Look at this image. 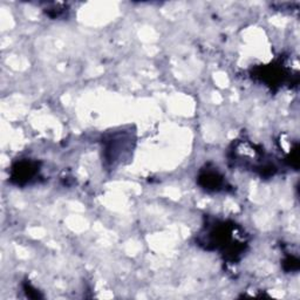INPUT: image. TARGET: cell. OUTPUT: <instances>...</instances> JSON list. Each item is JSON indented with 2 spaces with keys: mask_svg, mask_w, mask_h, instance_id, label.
I'll return each mask as SVG.
<instances>
[{
  "mask_svg": "<svg viewBox=\"0 0 300 300\" xmlns=\"http://www.w3.org/2000/svg\"><path fill=\"white\" fill-rule=\"evenodd\" d=\"M35 173H37V168L32 166V163H21L15 169V173H13V179L18 180V183H20L21 180H30L32 177H34Z\"/></svg>",
  "mask_w": 300,
  "mask_h": 300,
  "instance_id": "1",
  "label": "cell"
},
{
  "mask_svg": "<svg viewBox=\"0 0 300 300\" xmlns=\"http://www.w3.org/2000/svg\"><path fill=\"white\" fill-rule=\"evenodd\" d=\"M201 179H205L204 187L207 189H217L222 185V177L217 173H207L202 175Z\"/></svg>",
  "mask_w": 300,
  "mask_h": 300,
  "instance_id": "2",
  "label": "cell"
}]
</instances>
